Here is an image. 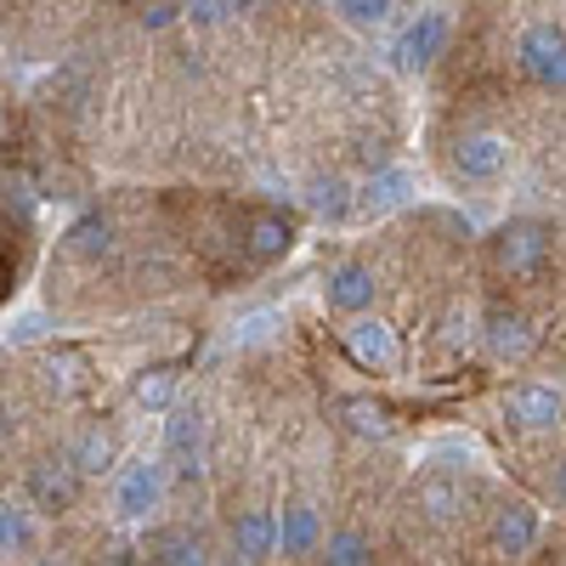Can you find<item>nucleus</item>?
Here are the masks:
<instances>
[{
    "instance_id": "nucleus-1",
    "label": "nucleus",
    "mask_w": 566,
    "mask_h": 566,
    "mask_svg": "<svg viewBox=\"0 0 566 566\" xmlns=\"http://www.w3.org/2000/svg\"><path fill=\"white\" fill-rule=\"evenodd\" d=\"M515 63L544 91H566V29L560 23H527L515 40Z\"/></svg>"
},
{
    "instance_id": "nucleus-2",
    "label": "nucleus",
    "mask_w": 566,
    "mask_h": 566,
    "mask_svg": "<svg viewBox=\"0 0 566 566\" xmlns=\"http://www.w3.org/2000/svg\"><path fill=\"white\" fill-rule=\"evenodd\" d=\"M549 221H533V216H522V221H504L499 232H493V266L499 272H510V277H527V272H538L544 261H549Z\"/></svg>"
},
{
    "instance_id": "nucleus-3",
    "label": "nucleus",
    "mask_w": 566,
    "mask_h": 566,
    "mask_svg": "<svg viewBox=\"0 0 566 566\" xmlns=\"http://www.w3.org/2000/svg\"><path fill=\"white\" fill-rule=\"evenodd\" d=\"M442 52H448V18H442V12H419V18H408V23L397 29V40H391V69H397V74H424Z\"/></svg>"
},
{
    "instance_id": "nucleus-4",
    "label": "nucleus",
    "mask_w": 566,
    "mask_h": 566,
    "mask_svg": "<svg viewBox=\"0 0 566 566\" xmlns=\"http://www.w3.org/2000/svg\"><path fill=\"white\" fill-rule=\"evenodd\" d=\"M453 170L464 181H499L510 170V136H499V130H464L453 142Z\"/></svg>"
},
{
    "instance_id": "nucleus-5",
    "label": "nucleus",
    "mask_w": 566,
    "mask_h": 566,
    "mask_svg": "<svg viewBox=\"0 0 566 566\" xmlns=\"http://www.w3.org/2000/svg\"><path fill=\"white\" fill-rule=\"evenodd\" d=\"M374 295H380V277H374L363 261H340L335 272H328V283H323L328 312H346V317H363L374 306Z\"/></svg>"
},
{
    "instance_id": "nucleus-6",
    "label": "nucleus",
    "mask_w": 566,
    "mask_h": 566,
    "mask_svg": "<svg viewBox=\"0 0 566 566\" xmlns=\"http://www.w3.org/2000/svg\"><path fill=\"white\" fill-rule=\"evenodd\" d=\"M159 499H165V464L142 459L114 482V510L125 515V522H142L148 510H159Z\"/></svg>"
},
{
    "instance_id": "nucleus-7",
    "label": "nucleus",
    "mask_w": 566,
    "mask_h": 566,
    "mask_svg": "<svg viewBox=\"0 0 566 566\" xmlns=\"http://www.w3.org/2000/svg\"><path fill=\"white\" fill-rule=\"evenodd\" d=\"M560 413H566V397L549 380H522V386L510 391V419L527 424V431H555Z\"/></svg>"
},
{
    "instance_id": "nucleus-8",
    "label": "nucleus",
    "mask_w": 566,
    "mask_h": 566,
    "mask_svg": "<svg viewBox=\"0 0 566 566\" xmlns=\"http://www.w3.org/2000/svg\"><path fill=\"white\" fill-rule=\"evenodd\" d=\"M29 499H34V510H52V515H63V510H74V499H80V470H74V459H45V464H34L29 470Z\"/></svg>"
},
{
    "instance_id": "nucleus-9",
    "label": "nucleus",
    "mask_w": 566,
    "mask_h": 566,
    "mask_svg": "<svg viewBox=\"0 0 566 566\" xmlns=\"http://www.w3.org/2000/svg\"><path fill=\"white\" fill-rule=\"evenodd\" d=\"M346 352L363 363V368H391L397 363V328L386 323V317H352V328H346Z\"/></svg>"
},
{
    "instance_id": "nucleus-10",
    "label": "nucleus",
    "mask_w": 566,
    "mask_h": 566,
    "mask_svg": "<svg viewBox=\"0 0 566 566\" xmlns=\"http://www.w3.org/2000/svg\"><path fill=\"white\" fill-rule=\"evenodd\" d=\"M165 453L187 470V476H199V453H205V413L199 408H170L165 419Z\"/></svg>"
},
{
    "instance_id": "nucleus-11",
    "label": "nucleus",
    "mask_w": 566,
    "mask_h": 566,
    "mask_svg": "<svg viewBox=\"0 0 566 566\" xmlns=\"http://www.w3.org/2000/svg\"><path fill=\"white\" fill-rule=\"evenodd\" d=\"M232 555H239L244 566L277 555V515L272 510H239L232 515Z\"/></svg>"
},
{
    "instance_id": "nucleus-12",
    "label": "nucleus",
    "mask_w": 566,
    "mask_h": 566,
    "mask_svg": "<svg viewBox=\"0 0 566 566\" xmlns=\"http://www.w3.org/2000/svg\"><path fill=\"white\" fill-rule=\"evenodd\" d=\"M482 340H488V352H493L499 363H522V357L533 352V323H527L522 312L499 306V312H488V323H482Z\"/></svg>"
},
{
    "instance_id": "nucleus-13",
    "label": "nucleus",
    "mask_w": 566,
    "mask_h": 566,
    "mask_svg": "<svg viewBox=\"0 0 566 566\" xmlns=\"http://www.w3.org/2000/svg\"><path fill=\"white\" fill-rule=\"evenodd\" d=\"M290 244H295V227H290V216L283 210H255L250 216V227H244V250H250V261H283L290 255Z\"/></svg>"
},
{
    "instance_id": "nucleus-14",
    "label": "nucleus",
    "mask_w": 566,
    "mask_h": 566,
    "mask_svg": "<svg viewBox=\"0 0 566 566\" xmlns=\"http://www.w3.org/2000/svg\"><path fill=\"white\" fill-rule=\"evenodd\" d=\"M148 555H154V566H216L210 560V544L193 527H159L148 538Z\"/></svg>"
},
{
    "instance_id": "nucleus-15",
    "label": "nucleus",
    "mask_w": 566,
    "mask_h": 566,
    "mask_svg": "<svg viewBox=\"0 0 566 566\" xmlns=\"http://www.w3.org/2000/svg\"><path fill=\"white\" fill-rule=\"evenodd\" d=\"M533 544H538V515L527 504H504L493 515V549L515 560V555H533Z\"/></svg>"
},
{
    "instance_id": "nucleus-16",
    "label": "nucleus",
    "mask_w": 566,
    "mask_h": 566,
    "mask_svg": "<svg viewBox=\"0 0 566 566\" xmlns=\"http://www.w3.org/2000/svg\"><path fill=\"white\" fill-rule=\"evenodd\" d=\"M317 538H323V527H317L312 504H290L277 515V555H312Z\"/></svg>"
},
{
    "instance_id": "nucleus-17",
    "label": "nucleus",
    "mask_w": 566,
    "mask_h": 566,
    "mask_svg": "<svg viewBox=\"0 0 566 566\" xmlns=\"http://www.w3.org/2000/svg\"><path fill=\"white\" fill-rule=\"evenodd\" d=\"M114 250V221L103 216V210H91V216H80L74 227H69V255H80V261H103Z\"/></svg>"
},
{
    "instance_id": "nucleus-18",
    "label": "nucleus",
    "mask_w": 566,
    "mask_h": 566,
    "mask_svg": "<svg viewBox=\"0 0 566 566\" xmlns=\"http://www.w3.org/2000/svg\"><path fill=\"white\" fill-rule=\"evenodd\" d=\"M340 419H346V431L363 437V442H386L391 437V413L380 402H368V397H346L340 402Z\"/></svg>"
},
{
    "instance_id": "nucleus-19",
    "label": "nucleus",
    "mask_w": 566,
    "mask_h": 566,
    "mask_svg": "<svg viewBox=\"0 0 566 566\" xmlns=\"http://www.w3.org/2000/svg\"><path fill=\"white\" fill-rule=\"evenodd\" d=\"M408 193H413L408 170L386 165V170H374V176H368V187H363V205H368V210H397V205H408Z\"/></svg>"
},
{
    "instance_id": "nucleus-20",
    "label": "nucleus",
    "mask_w": 566,
    "mask_h": 566,
    "mask_svg": "<svg viewBox=\"0 0 566 566\" xmlns=\"http://www.w3.org/2000/svg\"><path fill=\"white\" fill-rule=\"evenodd\" d=\"M69 459H74L80 476H108V470H114V437L108 431H85Z\"/></svg>"
},
{
    "instance_id": "nucleus-21",
    "label": "nucleus",
    "mask_w": 566,
    "mask_h": 566,
    "mask_svg": "<svg viewBox=\"0 0 566 566\" xmlns=\"http://www.w3.org/2000/svg\"><path fill=\"white\" fill-rule=\"evenodd\" d=\"M419 510L431 515V522H448V515L464 510V488L448 482V476H431V482H419Z\"/></svg>"
},
{
    "instance_id": "nucleus-22",
    "label": "nucleus",
    "mask_w": 566,
    "mask_h": 566,
    "mask_svg": "<svg viewBox=\"0 0 566 566\" xmlns=\"http://www.w3.org/2000/svg\"><path fill=\"white\" fill-rule=\"evenodd\" d=\"M306 205H312L317 216H328V221H340V216L352 210V181H346V176H317L312 193H306Z\"/></svg>"
},
{
    "instance_id": "nucleus-23",
    "label": "nucleus",
    "mask_w": 566,
    "mask_h": 566,
    "mask_svg": "<svg viewBox=\"0 0 566 566\" xmlns=\"http://www.w3.org/2000/svg\"><path fill=\"white\" fill-rule=\"evenodd\" d=\"M130 397H136L142 408H176V368H148V374H136Z\"/></svg>"
},
{
    "instance_id": "nucleus-24",
    "label": "nucleus",
    "mask_w": 566,
    "mask_h": 566,
    "mask_svg": "<svg viewBox=\"0 0 566 566\" xmlns=\"http://www.w3.org/2000/svg\"><path fill=\"white\" fill-rule=\"evenodd\" d=\"M323 566H368V538H363L357 527L328 533V544H323Z\"/></svg>"
},
{
    "instance_id": "nucleus-25",
    "label": "nucleus",
    "mask_w": 566,
    "mask_h": 566,
    "mask_svg": "<svg viewBox=\"0 0 566 566\" xmlns=\"http://www.w3.org/2000/svg\"><path fill=\"white\" fill-rule=\"evenodd\" d=\"M29 538H34V533H29V510L7 499V504H0V549H7V555H23Z\"/></svg>"
},
{
    "instance_id": "nucleus-26",
    "label": "nucleus",
    "mask_w": 566,
    "mask_h": 566,
    "mask_svg": "<svg viewBox=\"0 0 566 566\" xmlns=\"http://www.w3.org/2000/svg\"><path fill=\"white\" fill-rule=\"evenodd\" d=\"M335 7H340V18L357 23V29H380V23L391 18V0H335Z\"/></svg>"
},
{
    "instance_id": "nucleus-27",
    "label": "nucleus",
    "mask_w": 566,
    "mask_h": 566,
    "mask_svg": "<svg viewBox=\"0 0 566 566\" xmlns=\"http://www.w3.org/2000/svg\"><path fill=\"white\" fill-rule=\"evenodd\" d=\"M227 12H239V0H187V18L193 23H221Z\"/></svg>"
},
{
    "instance_id": "nucleus-28",
    "label": "nucleus",
    "mask_w": 566,
    "mask_h": 566,
    "mask_svg": "<svg viewBox=\"0 0 566 566\" xmlns=\"http://www.w3.org/2000/svg\"><path fill=\"white\" fill-rule=\"evenodd\" d=\"M34 193H29V181L23 176H7V216H29Z\"/></svg>"
},
{
    "instance_id": "nucleus-29",
    "label": "nucleus",
    "mask_w": 566,
    "mask_h": 566,
    "mask_svg": "<svg viewBox=\"0 0 566 566\" xmlns=\"http://www.w3.org/2000/svg\"><path fill=\"white\" fill-rule=\"evenodd\" d=\"M266 328H272V312H255V317H244V328H239V346H255V340H266Z\"/></svg>"
},
{
    "instance_id": "nucleus-30",
    "label": "nucleus",
    "mask_w": 566,
    "mask_h": 566,
    "mask_svg": "<svg viewBox=\"0 0 566 566\" xmlns=\"http://www.w3.org/2000/svg\"><path fill=\"white\" fill-rule=\"evenodd\" d=\"M442 328H448V335H442L448 346H464V340H470V317H464V312H448V323H442Z\"/></svg>"
},
{
    "instance_id": "nucleus-31",
    "label": "nucleus",
    "mask_w": 566,
    "mask_h": 566,
    "mask_svg": "<svg viewBox=\"0 0 566 566\" xmlns=\"http://www.w3.org/2000/svg\"><path fill=\"white\" fill-rule=\"evenodd\" d=\"M34 335H40V317H34V312H29V317H18V323L7 328V340H12V346H23V340H34Z\"/></svg>"
},
{
    "instance_id": "nucleus-32",
    "label": "nucleus",
    "mask_w": 566,
    "mask_h": 566,
    "mask_svg": "<svg viewBox=\"0 0 566 566\" xmlns=\"http://www.w3.org/2000/svg\"><path fill=\"white\" fill-rule=\"evenodd\" d=\"M555 499H560V504H566V459H560V464H555Z\"/></svg>"
},
{
    "instance_id": "nucleus-33",
    "label": "nucleus",
    "mask_w": 566,
    "mask_h": 566,
    "mask_svg": "<svg viewBox=\"0 0 566 566\" xmlns=\"http://www.w3.org/2000/svg\"><path fill=\"white\" fill-rule=\"evenodd\" d=\"M108 566H142V560H136V549H125V555H114Z\"/></svg>"
},
{
    "instance_id": "nucleus-34",
    "label": "nucleus",
    "mask_w": 566,
    "mask_h": 566,
    "mask_svg": "<svg viewBox=\"0 0 566 566\" xmlns=\"http://www.w3.org/2000/svg\"><path fill=\"white\" fill-rule=\"evenodd\" d=\"M40 566H57V560H40Z\"/></svg>"
}]
</instances>
